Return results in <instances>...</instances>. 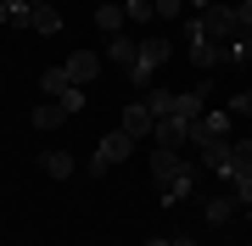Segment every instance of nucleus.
<instances>
[{"label": "nucleus", "instance_id": "f257e3e1", "mask_svg": "<svg viewBox=\"0 0 252 246\" xmlns=\"http://www.w3.org/2000/svg\"><path fill=\"white\" fill-rule=\"evenodd\" d=\"M152 179H157V196L162 201H185L196 191V163H185L180 151H152Z\"/></svg>", "mask_w": 252, "mask_h": 246}, {"label": "nucleus", "instance_id": "f03ea898", "mask_svg": "<svg viewBox=\"0 0 252 246\" xmlns=\"http://www.w3.org/2000/svg\"><path fill=\"white\" fill-rule=\"evenodd\" d=\"M162 67H168V39H162V34H146V39H140L135 67H129V84H135V90L146 95V90L157 84V73H162Z\"/></svg>", "mask_w": 252, "mask_h": 246}, {"label": "nucleus", "instance_id": "7ed1b4c3", "mask_svg": "<svg viewBox=\"0 0 252 246\" xmlns=\"http://www.w3.org/2000/svg\"><path fill=\"white\" fill-rule=\"evenodd\" d=\"M196 28L207 39H213V45H235V39H247V28H241V11L235 6H207V11H196Z\"/></svg>", "mask_w": 252, "mask_h": 246}, {"label": "nucleus", "instance_id": "20e7f679", "mask_svg": "<svg viewBox=\"0 0 252 246\" xmlns=\"http://www.w3.org/2000/svg\"><path fill=\"white\" fill-rule=\"evenodd\" d=\"M129 151H135V135H124V129H112V135H101V146H95V157H90V168L84 173H112L118 163H129Z\"/></svg>", "mask_w": 252, "mask_h": 246}, {"label": "nucleus", "instance_id": "39448f33", "mask_svg": "<svg viewBox=\"0 0 252 246\" xmlns=\"http://www.w3.org/2000/svg\"><path fill=\"white\" fill-rule=\"evenodd\" d=\"M185 34H190V62H196L202 73H207V67H219V62H230V45H213V39L196 28V17H190V28H185Z\"/></svg>", "mask_w": 252, "mask_h": 246}, {"label": "nucleus", "instance_id": "423d86ee", "mask_svg": "<svg viewBox=\"0 0 252 246\" xmlns=\"http://www.w3.org/2000/svg\"><path fill=\"white\" fill-rule=\"evenodd\" d=\"M202 140H230V112H202L190 123V146H202Z\"/></svg>", "mask_w": 252, "mask_h": 246}, {"label": "nucleus", "instance_id": "0eeeda50", "mask_svg": "<svg viewBox=\"0 0 252 246\" xmlns=\"http://www.w3.org/2000/svg\"><path fill=\"white\" fill-rule=\"evenodd\" d=\"M118 129H124V135H135V140H146V135L157 129V118L146 112V101H129V107H124V118H118Z\"/></svg>", "mask_w": 252, "mask_h": 246}, {"label": "nucleus", "instance_id": "6e6552de", "mask_svg": "<svg viewBox=\"0 0 252 246\" xmlns=\"http://www.w3.org/2000/svg\"><path fill=\"white\" fill-rule=\"evenodd\" d=\"M135 56H140V39L129 34V28L107 39V62H112V67H124V73H129V67H135Z\"/></svg>", "mask_w": 252, "mask_h": 246}, {"label": "nucleus", "instance_id": "1a4fd4ad", "mask_svg": "<svg viewBox=\"0 0 252 246\" xmlns=\"http://www.w3.org/2000/svg\"><path fill=\"white\" fill-rule=\"evenodd\" d=\"M152 135H157V146H162V151L190 146V123H185V118H157V129H152Z\"/></svg>", "mask_w": 252, "mask_h": 246}, {"label": "nucleus", "instance_id": "9d476101", "mask_svg": "<svg viewBox=\"0 0 252 246\" xmlns=\"http://www.w3.org/2000/svg\"><path fill=\"white\" fill-rule=\"evenodd\" d=\"M28 34H62V11H56L51 0H34V11H28Z\"/></svg>", "mask_w": 252, "mask_h": 246}, {"label": "nucleus", "instance_id": "9b49d317", "mask_svg": "<svg viewBox=\"0 0 252 246\" xmlns=\"http://www.w3.org/2000/svg\"><path fill=\"white\" fill-rule=\"evenodd\" d=\"M202 101H207V90H202V84H190V90H180V95H174V112H168V118L196 123V118H202Z\"/></svg>", "mask_w": 252, "mask_h": 246}, {"label": "nucleus", "instance_id": "f8f14e48", "mask_svg": "<svg viewBox=\"0 0 252 246\" xmlns=\"http://www.w3.org/2000/svg\"><path fill=\"white\" fill-rule=\"evenodd\" d=\"M62 67H67V79H73V84H90V79L101 73V56H95V51H73Z\"/></svg>", "mask_w": 252, "mask_h": 246}, {"label": "nucleus", "instance_id": "ddd939ff", "mask_svg": "<svg viewBox=\"0 0 252 246\" xmlns=\"http://www.w3.org/2000/svg\"><path fill=\"white\" fill-rule=\"evenodd\" d=\"M235 213H241L235 196H207V201H202V219H207V224H230Z\"/></svg>", "mask_w": 252, "mask_h": 246}, {"label": "nucleus", "instance_id": "4468645a", "mask_svg": "<svg viewBox=\"0 0 252 246\" xmlns=\"http://www.w3.org/2000/svg\"><path fill=\"white\" fill-rule=\"evenodd\" d=\"M202 168L207 173H230V140H202Z\"/></svg>", "mask_w": 252, "mask_h": 246}, {"label": "nucleus", "instance_id": "2eb2a0df", "mask_svg": "<svg viewBox=\"0 0 252 246\" xmlns=\"http://www.w3.org/2000/svg\"><path fill=\"white\" fill-rule=\"evenodd\" d=\"M28 123H34V129H62V123H73V118H67V107H62V101H39Z\"/></svg>", "mask_w": 252, "mask_h": 246}, {"label": "nucleus", "instance_id": "dca6fc26", "mask_svg": "<svg viewBox=\"0 0 252 246\" xmlns=\"http://www.w3.org/2000/svg\"><path fill=\"white\" fill-rule=\"evenodd\" d=\"M95 28H101V34H124V28H129L124 6H112V0H101V6H95Z\"/></svg>", "mask_w": 252, "mask_h": 246}, {"label": "nucleus", "instance_id": "f3484780", "mask_svg": "<svg viewBox=\"0 0 252 246\" xmlns=\"http://www.w3.org/2000/svg\"><path fill=\"white\" fill-rule=\"evenodd\" d=\"M140 101H146V112H152V118H168V112H174V90H162V84H152Z\"/></svg>", "mask_w": 252, "mask_h": 246}, {"label": "nucleus", "instance_id": "a211bd4d", "mask_svg": "<svg viewBox=\"0 0 252 246\" xmlns=\"http://www.w3.org/2000/svg\"><path fill=\"white\" fill-rule=\"evenodd\" d=\"M235 173H252V140H230V173L224 179H235Z\"/></svg>", "mask_w": 252, "mask_h": 246}, {"label": "nucleus", "instance_id": "6ab92c4d", "mask_svg": "<svg viewBox=\"0 0 252 246\" xmlns=\"http://www.w3.org/2000/svg\"><path fill=\"white\" fill-rule=\"evenodd\" d=\"M67 84H73V79H67V67H45V73H39V90H45V101H56Z\"/></svg>", "mask_w": 252, "mask_h": 246}, {"label": "nucleus", "instance_id": "aec40b11", "mask_svg": "<svg viewBox=\"0 0 252 246\" xmlns=\"http://www.w3.org/2000/svg\"><path fill=\"white\" fill-rule=\"evenodd\" d=\"M39 168H45L51 179H73V157H67V151H45V157H39Z\"/></svg>", "mask_w": 252, "mask_h": 246}, {"label": "nucleus", "instance_id": "412c9836", "mask_svg": "<svg viewBox=\"0 0 252 246\" xmlns=\"http://www.w3.org/2000/svg\"><path fill=\"white\" fill-rule=\"evenodd\" d=\"M28 11H34V0H0V23H23L28 28Z\"/></svg>", "mask_w": 252, "mask_h": 246}, {"label": "nucleus", "instance_id": "4be33fe9", "mask_svg": "<svg viewBox=\"0 0 252 246\" xmlns=\"http://www.w3.org/2000/svg\"><path fill=\"white\" fill-rule=\"evenodd\" d=\"M56 101L67 107V118H79V112H84V101H90V95H84V84H67V90L56 95Z\"/></svg>", "mask_w": 252, "mask_h": 246}, {"label": "nucleus", "instance_id": "5701e85b", "mask_svg": "<svg viewBox=\"0 0 252 246\" xmlns=\"http://www.w3.org/2000/svg\"><path fill=\"white\" fill-rule=\"evenodd\" d=\"M230 185H235V191H230V196H235V201H241V207L252 213V173H235V179H230Z\"/></svg>", "mask_w": 252, "mask_h": 246}, {"label": "nucleus", "instance_id": "b1692460", "mask_svg": "<svg viewBox=\"0 0 252 246\" xmlns=\"http://www.w3.org/2000/svg\"><path fill=\"white\" fill-rule=\"evenodd\" d=\"M230 118H252V90H241V95H230Z\"/></svg>", "mask_w": 252, "mask_h": 246}, {"label": "nucleus", "instance_id": "393cba45", "mask_svg": "<svg viewBox=\"0 0 252 246\" xmlns=\"http://www.w3.org/2000/svg\"><path fill=\"white\" fill-rule=\"evenodd\" d=\"M152 6H157V17H162V23H174V17L185 11V0H152Z\"/></svg>", "mask_w": 252, "mask_h": 246}, {"label": "nucleus", "instance_id": "a878e982", "mask_svg": "<svg viewBox=\"0 0 252 246\" xmlns=\"http://www.w3.org/2000/svg\"><path fill=\"white\" fill-rule=\"evenodd\" d=\"M235 11H241V28L252 34V0H241V6H235Z\"/></svg>", "mask_w": 252, "mask_h": 246}, {"label": "nucleus", "instance_id": "bb28decb", "mask_svg": "<svg viewBox=\"0 0 252 246\" xmlns=\"http://www.w3.org/2000/svg\"><path fill=\"white\" fill-rule=\"evenodd\" d=\"M140 246H174V241H162V235H146V241H140Z\"/></svg>", "mask_w": 252, "mask_h": 246}, {"label": "nucleus", "instance_id": "cd10ccee", "mask_svg": "<svg viewBox=\"0 0 252 246\" xmlns=\"http://www.w3.org/2000/svg\"><path fill=\"white\" fill-rule=\"evenodd\" d=\"M174 246H196V235H174Z\"/></svg>", "mask_w": 252, "mask_h": 246}, {"label": "nucleus", "instance_id": "c85d7f7f", "mask_svg": "<svg viewBox=\"0 0 252 246\" xmlns=\"http://www.w3.org/2000/svg\"><path fill=\"white\" fill-rule=\"evenodd\" d=\"M118 6H129V0H118Z\"/></svg>", "mask_w": 252, "mask_h": 246}]
</instances>
